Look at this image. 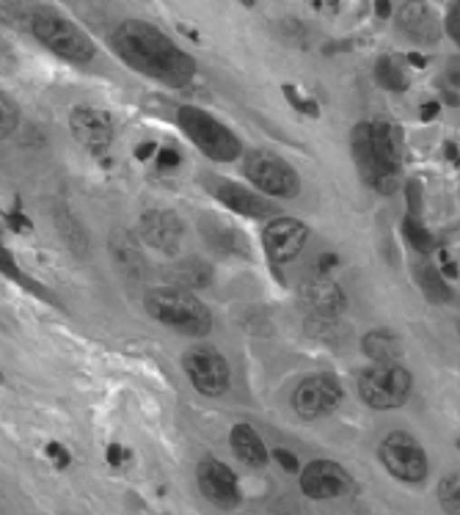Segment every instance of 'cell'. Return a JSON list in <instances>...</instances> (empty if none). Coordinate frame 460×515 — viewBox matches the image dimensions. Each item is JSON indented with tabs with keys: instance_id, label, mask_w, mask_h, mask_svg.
<instances>
[{
	"instance_id": "cell-1",
	"label": "cell",
	"mask_w": 460,
	"mask_h": 515,
	"mask_svg": "<svg viewBox=\"0 0 460 515\" xmlns=\"http://www.w3.org/2000/svg\"><path fill=\"white\" fill-rule=\"evenodd\" d=\"M110 47L127 66L174 89L187 86L196 75V61L152 23H121L110 36Z\"/></svg>"
},
{
	"instance_id": "cell-2",
	"label": "cell",
	"mask_w": 460,
	"mask_h": 515,
	"mask_svg": "<svg viewBox=\"0 0 460 515\" xmlns=\"http://www.w3.org/2000/svg\"><path fill=\"white\" fill-rule=\"evenodd\" d=\"M350 146L359 174L372 190L383 196L398 190L403 177V132L398 124L383 119L361 121L353 130Z\"/></svg>"
},
{
	"instance_id": "cell-3",
	"label": "cell",
	"mask_w": 460,
	"mask_h": 515,
	"mask_svg": "<svg viewBox=\"0 0 460 515\" xmlns=\"http://www.w3.org/2000/svg\"><path fill=\"white\" fill-rule=\"evenodd\" d=\"M144 306L158 323L185 336H205L213 328L210 309L196 298L190 289H182V287H160V289L147 292Z\"/></svg>"
},
{
	"instance_id": "cell-4",
	"label": "cell",
	"mask_w": 460,
	"mask_h": 515,
	"mask_svg": "<svg viewBox=\"0 0 460 515\" xmlns=\"http://www.w3.org/2000/svg\"><path fill=\"white\" fill-rule=\"evenodd\" d=\"M31 34L55 55L67 58L72 63H89L94 58V44L91 39L67 17H61L53 9L36 6L34 20H31Z\"/></svg>"
},
{
	"instance_id": "cell-5",
	"label": "cell",
	"mask_w": 460,
	"mask_h": 515,
	"mask_svg": "<svg viewBox=\"0 0 460 515\" xmlns=\"http://www.w3.org/2000/svg\"><path fill=\"white\" fill-rule=\"evenodd\" d=\"M177 121L210 160L232 163L235 158H240V141L235 138V132H229L226 124H221L202 108H179Z\"/></svg>"
},
{
	"instance_id": "cell-6",
	"label": "cell",
	"mask_w": 460,
	"mask_h": 515,
	"mask_svg": "<svg viewBox=\"0 0 460 515\" xmlns=\"http://www.w3.org/2000/svg\"><path fill=\"white\" fill-rule=\"evenodd\" d=\"M414 389V378L408 370H403L400 364L386 361V364H375L369 370L361 373L359 378V394L369 408L378 411H391L406 405V400L411 397Z\"/></svg>"
},
{
	"instance_id": "cell-7",
	"label": "cell",
	"mask_w": 460,
	"mask_h": 515,
	"mask_svg": "<svg viewBox=\"0 0 460 515\" xmlns=\"http://www.w3.org/2000/svg\"><path fill=\"white\" fill-rule=\"evenodd\" d=\"M380 463L391 477H398L408 485H417L427 477V458L422 444L408 432H388L378 450Z\"/></svg>"
},
{
	"instance_id": "cell-8",
	"label": "cell",
	"mask_w": 460,
	"mask_h": 515,
	"mask_svg": "<svg viewBox=\"0 0 460 515\" xmlns=\"http://www.w3.org/2000/svg\"><path fill=\"white\" fill-rule=\"evenodd\" d=\"M243 171L245 177L268 196H276V199H287V196H295L298 193V174L295 169L282 160L279 155H271V152H251L243 163Z\"/></svg>"
},
{
	"instance_id": "cell-9",
	"label": "cell",
	"mask_w": 460,
	"mask_h": 515,
	"mask_svg": "<svg viewBox=\"0 0 460 515\" xmlns=\"http://www.w3.org/2000/svg\"><path fill=\"white\" fill-rule=\"evenodd\" d=\"M182 366L196 386V392H202L207 397H221L229 392V364L216 347H193L185 353Z\"/></svg>"
},
{
	"instance_id": "cell-10",
	"label": "cell",
	"mask_w": 460,
	"mask_h": 515,
	"mask_svg": "<svg viewBox=\"0 0 460 515\" xmlns=\"http://www.w3.org/2000/svg\"><path fill=\"white\" fill-rule=\"evenodd\" d=\"M342 403V389L331 375H309L292 392V408L301 419L328 416Z\"/></svg>"
},
{
	"instance_id": "cell-11",
	"label": "cell",
	"mask_w": 460,
	"mask_h": 515,
	"mask_svg": "<svg viewBox=\"0 0 460 515\" xmlns=\"http://www.w3.org/2000/svg\"><path fill=\"white\" fill-rule=\"evenodd\" d=\"M301 491L314 499H340L353 491V477L334 461H311L301 471Z\"/></svg>"
},
{
	"instance_id": "cell-12",
	"label": "cell",
	"mask_w": 460,
	"mask_h": 515,
	"mask_svg": "<svg viewBox=\"0 0 460 515\" xmlns=\"http://www.w3.org/2000/svg\"><path fill=\"white\" fill-rule=\"evenodd\" d=\"M70 127L72 135L86 146L91 155H105L113 143V119L108 111L91 108V105H78L70 113Z\"/></svg>"
},
{
	"instance_id": "cell-13",
	"label": "cell",
	"mask_w": 460,
	"mask_h": 515,
	"mask_svg": "<svg viewBox=\"0 0 460 515\" xmlns=\"http://www.w3.org/2000/svg\"><path fill=\"white\" fill-rule=\"evenodd\" d=\"M309 229L295 218H273L271 224L262 232V243H265V251L273 262H290L301 254V248L306 246Z\"/></svg>"
},
{
	"instance_id": "cell-14",
	"label": "cell",
	"mask_w": 460,
	"mask_h": 515,
	"mask_svg": "<svg viewBox=\"0 0 460 515\" xmlns=\"http://www.w3.org/2000/svg\"><path fill=\"white\" fill-rule=\"evenodd\" d=\"M141 240L163 254H177L182 243V220L171 209H149L141 215L139 224Z\"/></svg>"
},
{
	"instance_id": "cell-15",
	"label": "cell",
	"mask_w": 460,
	"mask_h": 515,
	"mask_svg": "<svg viewBox=\"0 0 460 515\" xmlns=\"http://www.w3.org/2000/svg\"><path fill=\"white\" fill-rule=\"evenodd\" d=\"M196 480H199V491L205 493V499L218 507H235L240 501L237 477L221 461H202L199 471H196Z\"/></svg>"
},
{
	"instance_id": "cell-16",
	"label": "cell",
	"mask_w": 460,
	"mask_h": 515,
	"mask_svg": "<svg viewBox=\"0 0 460 515\" xmlns=\"http://www.w3.org/2000/svg\"><path fill=\"white\" fill-rule=\"evenodd\" d=\"M199 232L205 238V243L224 254V257H248V240L240 229H235L232 224H226L218 215H202L199 220Z\"/></svg>"
},
{
	"instance_id": "cell-17",
	"label": "cell",
	"mask_w": 460,
	"mask_h": 515,
	"mask_svg": "<svg viewBox=\"0 0 460 515\" xmlns=\"http://www.w3.org/2000/svg\"><path fill=\"white\" fill-rule=\"evenodd\" d=\"M216 196H218V201H221L224 207H229L232 212L245 215V218L262 220V218H273V215L279 212L276 204H271L268 199H262V196H256L254 190H248V188H243V185H235V182L218 185Z\"/></svg>"
},
{
	"instance_id": "cell-18",
	"label": "cell",
	"mask_w": 460,
	"mask_h": 515,
	"mask_svg": "<svg viewBox=\"0 0 460 515\" xmlns=\"http://www.w3.org/2000/svg\"><path fill=\"white\" fill-rule=\"evenodd\" d=\"M303 301L314 317H337L345 312V292L328 278H314L303 287Z\"/></svg>"
},
{
	"instance_id": "cell-19",
	"label": "cell",
	"mask_w": 460,
	"mask_h": 515,
	"mask_svg": "<svg viewBox=\"0 0 460 515\" xmlns=\"http://www.w3.org/2000/svg\"><path fill=\"white\" fill-rule=\"evenodd\" d=\"M400 28L406 36H411L419 44H436L441 36L436 15L425 4H419V0H408L400 9Z\"/></svg>"
},
{
	"instance_id": "cell-20",
	"label": "cell",
	"mask_w": 460,
	"mask_h": 515,
	"mask_svg": "<svg viewBox=\"0 0 460 515\" xmlns=\"http://www.w3.org/2000/svg\"><path fill=\"white\" fill-rule=\"evenodd\" d=\"M232 441V452L251 469H265L268 466V447L265 441L259 438V432L251 424H235L229 432Z\"/></svg>"
},
{
	"instance_id": "cell-21",
	"label": "cell",
	"mask_w": 460,
	"mask_h": 515,
	"mask_svg": "<svg viewBox=\"0 0 460 515\" xmlns=\"http://www.w3.org/2000/svg\"><path fill=\"white\" fill-rule=\"evenodd\" d=\"M361 347H364V353H367L375 364L398 361V358H400V353H403L400 339L394 336L391 331H386V328H375V331H369V334L364 336Z\"/></svg>"
},
{
	"instance_id": "cell-22",
	"label": "cell",
	"mask_w": 460,
	"mask_h": 515,
	"mask_svg": "<svg viewBox=\"0 0 460 515\" xmlns=\"http://www.w3.org/2000/svg\"><path fill=\"white\" fill-rule=\"evenodd\" d=\"M110 251H113V259H116L124 270L141 273V267H144V254H141L139 240L129 235V232L116 229V232L110 235Z\"/></svg>"
},
{
	"instance_id": "cell-23",
	"label": "cell",
	"mask_w": 460,
	"mask_h": 515,
	"mask_svg": "<svg viewBox=\"0 0 460 515\" xmlns=\"http://www.w3.org/2000/svg\"><path fill=\"white\" fill-rule=\"evenodd\" d=\"M171 278L182 289H202V287L213 284V267L205 259H185V262L174 265Z\"/></svg>"
},
{
	"instance_id": "cell-24",
	"label": "cell",
	"mask_w": 460,
	"mask_h": 515,
	"mask_svg": "<svg viewBox=\"0 0 460 515\" xmlns=\"http://www.w3.org/2000/svg\"><path fill=\"white\" fill-rule=\"evenodd\" d=\"M36 6L31 0H0V23L17 28V31H31Z\"/></svg>"
},
{
	"instance_id": "cell-25",
	"label": "cell",
	"mask_w": 460,
	"mask_h": 515,
	"mask_svg": "<svg viewBox=\"0 0 460 515\" xmlns=\"http://www.w3.org/2000/svg\"><path fill=\"white\" fill-rule=\"evenodd\" d=\"M375 81L378 86L388 89V92H406L408 89V81H406V72L403 66L394 61V58H380L378 66H375Z\"/></svg>"
},
{
	"instance_id": "cell-26",
	"label": "cell",
	"mask_w": 460,
	"mask_h": 515,
	"mask_svg": "<svg viewBox=\"0 0 460 515\" xmlns=\"http://www.w3.org/2000/svg\"><path fill=\"white\" fill-rule=\"evenodd\" d=\"M0 273H4L6 278H12V281H20V284H25L31 292H36L39 298H44V301H53V296L50 292L39 284V281H31L28 276H23V270L17 267V262H14V257L9 254V248L0 243Z\"/></svg>"
},
{
	"instance_id": "cell-27",
	"label": "cell",
	"mask_w": 460,
	"mask_h": 515,
	"mask_svg": "<svg viewBox=\"0 0 460 515\" xmlns=\"http://www.w3.org/2000/svg\"><path fill=\"white\" fill-rule=\"evenodd\" d=\"M419 284H422V289H425L427 301H433V304H446V301L452 298V289L446 287V281L441 278L438 267H433V265L422 267Z\"/></svg>"
},
{
	"instance_id": "cell-28",
	"label": "cell",
	"mask_w": 460,
	"mask_h": 515,
	"mask_svg": "<svg viewBox=\"0 0 460 515\" xmlns=\"http://www.w3.org/2000/svg\"><path fill=\"white\" fill-rule=\"evenodd\" d=\"M55 227H58V232L63 235V240L70 243V248H72L75 254H89V240H86V232L81 229V224H78V220H75L70 212H61V215H58V220H55Z\"/></svg>"
},
{
	"instance_id": "cell-29",
	"label": "cell",
	"mask_w": 460,
	"mask_h": 515,
	"mask_svg": "<svg viewBox=\"0 0 460 515\" xmlns=\"http://www.w3.org/2000/svg\"><path fill=\"white\" fill-rule=\"evenodd\" d=\"M403 235L406 240L419 251V254H430L433 251V235L427 232V227L419 220V215H408L403 220Z\"/></svg>"
},
{
	"instance_id": "cell-30",
	"label": "cell",
	"mask_w": 460,
	"mask_h": 515,
	"mask_svg": "<svg viewBox=\"0 0 460 515\" xmlns=\"http://www.w3.org/2000/svg\"><path fill=\"white\" fill-rule=\"evenodd\" d=\"M17 124H20V111H17V105L0 92V141L4 138H9L14 130H17Z\"/></svg>"
},
{
	"instance_id": "cell-31",
	"label": "cell",
	"mask_w": 460,
	"mask_h": 515,
	"mask_svg": "<svg viewBox=\"0 0 460 515\" xmlns=\"http://www.w3.org/2000/svg\"><path fill=\"white\" fill-rule=\"evenodd\" d=\"M460 480H457V474L455 477H446L444 482H441V488H438V496H441V504H444V510H455L457 512V507H460Z\"/></svg>"
},
{
	"instance_id": "cell-32",
	"label": "cell",
	"mask_w": 460,
	"mask_h": 515,
	"mask_svg": "<svg viewBox=\"0 0 460 515\" xmlns=\"http://www.w3.org/2000/svg\"><path fill=\"white\" fill-rule=\"evenodd\" d=\"M284 97L290 100V105L295 108V111H301V113H309V116H317L320 113V105L314 102V100H303V97H298L295 94V86H284Z\"/></svg>"
},
{
	"instance_id": "cell-33",
	"label": "cell",
	"mask_w": 460,
	"mask_h": 515,
	"mask_svg": "<svg viewBox=\"0 0 460 515\" xmlns=\"http://www.w3.org/2000/svg\"><path fill=\"white\" fill-rule=\"evenodd\" d=\"M182 163V152L177 150V146H160L158 150V169L160 171H171V169H177Z\"/></svg>"
},
{
	"instance_id": "cell-34",
	"label": "cell",
	"mask_w": 460,
	"mask_h": 515,
	"mask_svg": "<svg viewBox=\"0 0 460 515\" xmlns=\"http://www.w3.org/2000/svg\"><path fill=\"white\" fill-rule=\"evenodd\" d=\"M446 36L457 44L460 42V4L455 0V4L449 6V15H446Z\"/></svg>"
},
{
	"instance_id": "cell-35",
	"label": "cell",
	"mask_w": 460,
	"mask_h": 515,
	"mask_svg": "<svg viewBox=\"0 0 460 515\" xmlns=\"http://www.w3.org/2000/svg\"><path fill=\"white\" fill-rule=\"evenodd\" d=\"M44 455H47V458H50L58 469H67V466H70V461H72V458H70V452L63 450L61 444H55V441H50V444L44 447Z\"/></svg>"
},
{
	"instance_id": "cell-36",
	"label": "cell",
	"mask_w": 460,
	"mask_h": 515,
	"mask_svg": "<svg viewBox=\"0 0 460 515\" xmlns=\"http://www.w3.org/2000/svg\"><path fill=\"white\" fill-rule=\"evenodd\" d=\"M17 69V55L12 53V47L0 39V75H9V72Z\"/></svg>"
},
{
	"instance_id": "cell-37",
	"label": "cell",
	"mask_w": 460,
	"mask_h": 515,
	"mask_svg": "<svg viewBox=\"0 0 460 515\" xmlns=\"http://www.w3.org/2000/svg\"><path fill=\"white\" fill-rule=\"evenodd\" d=\"M406 193H408V215H419V209H422V185H419V180H411Z\"/></svg>"
},
{
	"instance_id": "cell-38",
	"label": "cell",
	"mask_w": 460,
	"mask_h": 515,
	"mask_svg": "<svg viewBox=\"0 0 460 515\" xmlns=\"http://www.w3.org/2000/svg\"><path fill=\"white\" fill-rule=\"evenodd\" d=\"M273 458L282 463V469L284 471H290V474H295V471H301V461L292 455V452H287V450H282V447H276L273 450Z\"/></svg>"
},
{
	"instance_id": "cell-39",
	"label": "cell",
	"mask_w": 460,
	"mask_h": 515,
	"mask_svg": "<svg viewBox=\"0 0 460 515\" xmlns=\"http://www.w3.org/2000/svg\"><path fill=\"white\" fill-rule=\"evenodd\" d=\"M9 227L17 229V232H28V229H31L28 218H25L23 212H12V215H9Z\"/></svg>"
},
{
	"instance_id": "cell-40",
	"label": "cell",
	"mask_w": 460,
	"mask_h": 515,
	"mask_svg": "<svg viewBox=\"0 0 460 515\" xmlns=\"http://www.w3.org/2000/svg\"><path fill=\"white\" fill-rule=\"evenodd\" d=\"M155 152H158V143L149 141V143H141V146H139L136 158H139V160H149V158H155Z\"/></svg>"
},
{
	"instance_id": "cell-41",
	"label": "cell",
	"mask_w": 460,
	"mask_h": 515,
	"mask_svg": "<svg viewBox=\"0 0 460 515\" xmlns=\"http://www.w3.org/2000/svg\"><path fill=\"white\" fill-rule=\"evenodd\" d=\"M337 262H340V257H337V254H325V257H320V259H317V265H320V273L334 270V267H337Z\"/></svg>"
},
{
	"instance_id": "cell-42",
	"label": "cell",
	"mask_w": 460,
	"mask_h": 515,
	"mask_svg": "<svg viewBox=\"0 0 460 515\" xmlns=\"http://www.w3.org/2000/svg\"><path fill=\"white\" fill-rule=\"evenodd\" d=\"M124 461V450H121V444H110L108 447V463L110 466H119Z\"/></svg>"
},
{
	"instance_id": "cell-43",
	"label": "cell",
	"mask_w": 460,
	"mask_h": 515,
	"mask_svg": "<svg viewBox=\"0 0 460 515\" xmlns=\"http://www.w3.org/2000/svg\"><path fill=\"white\" fill-rule=\"evenodd\" d=\"M438 108H441L438 102H425V105H422V113H419L422 121H433V119L438 116Z\"/></svg>"
},
{
	"instance_id": "cell-44",
	"label": "cell",
	"mask_w": 460,
	"mask_h": 515,
	"mask_svg": "<svg viewBox=\"0 0 460 515\" xmlns=\"http://www.w3.org/2000/svg\"><path fill=\"white\" fill-rule=\"evenodd\" d=\"M375 15H378L380 20H388V15H391V0H375Z\"/></svg>"
},
{
	"instance_id": "cell-45",
	"label": "cell",
	"mask_w": 460,
	"mask_h": 515,
	"mask_svg": "<svg viewBox=\"0 0 460 515\" xmlns=\"http://www.w3.org/2000/svg\"><path fill=\"white\" fill-rule=\"evenodd\" d=\"M408 63L417 66V69H425V66H427V58H425L422 53H408Z\"/></svg>"
},
{
	"instance_id": "cell-46",
	"label": "cell",
	"mask_w": 460,
	"mask_h": 515,
	"mask_svg": "<svg viewBox=\"0 0 460 515\" xmlns=\"http://www.w3.org/2000/svg\"><path fill=\"white\" fill-rule=\"evenodd\" d=\"M444 152H446V160L457 166V143H452V141H446V146H444Z\"/></svg>"
},
{
	"instance_id": "cell-47",
	"label": "cell",
	"mask_w": 460,
	"mask_h": 515,
	"mask_svg": "<svg viewBox=\"0 0 460 515\" xmlns=\"http://www.w3.org/2000/svg\"><path fill=\"white\" fill-rule=\"evenodd\" d=\"M444 273H446V276H455V278H457V265H455L452 259H446V257H444Z\"/></svg>"
},
{
	"instance_id": "cell-48",
	"label": "cell",
	"mask_w": 460,
	"mask_h": 515,
	"mask_svg": "<svg viewBox=\"0 0 460 515\" xmlns=\"http://www.w3.org/2000/svg\"><path fill=\"white\" fill-rule=\"evenodd\" d=\"M240 4H243V6H248V9H251V6H254V0H240Z\"/></svg>"
},
{
	"instance_id": "cell-49",
	"label": "cell",
	"mask_w": 460,
	"mask_h": 515,
	"mask_svg": "<svg viewBox=\"0 0 460 515\" xmlns=\"http://www.w3.org/2000/svg\"><path fill=\"white\" fill-rule=\"evenodd\" d=\"M0 384H4V373H0Z\"/></svg>"
},
{
	"instance_id": "cell-50",
	"label": "cell",
	"mask_w": 460,
	"mask_h": 515,
	"mask_svg": "<svg viewBox=\"0 0 460 515\" xmlns=\"http://www.w3.org/2000/svg\"><path fill=\"white\" fill-rule=\"evenodd\" d=\"M317 4H320V0H317Z\"/></svg>"
}]
</instances>
